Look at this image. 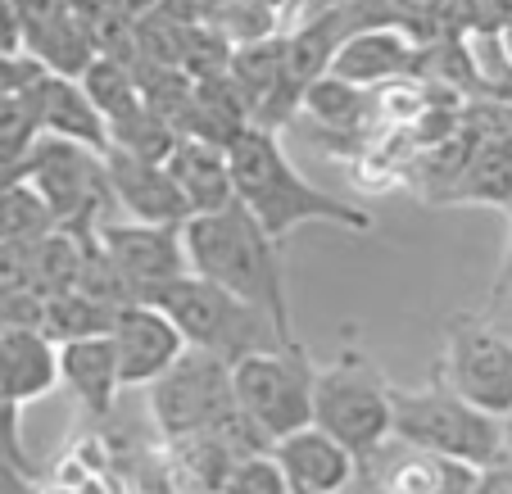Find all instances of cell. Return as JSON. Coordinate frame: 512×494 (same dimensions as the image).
<instances>
[{
  "label": "cell",
  "instance_id": "cell-20",
  "mask_svg": "<svg viewBox=\"0 0 512 494\" xmlns=\"http://www.w3.org/2000/svg\"><path fill=\"white\" fill-rule=\"evenodd\" d=\"M78 82H82V91H87V100L96 105V114L105 118V127L118 123V118H127V114H136V109L145 105L141 78L132 73V64H118V59L96 55Z\"/></svg>",
  "mask_w": 512,
  "mask_h": 494
},
{
  "label": "cell",
  "instance_id": "cell-1",
  "mask_svg": "<svg viewBox=\"0 0 512 494\" xmlns=\"http://www.w3.org/2000/svg\"><path fill=\"white\" fill-rule=\"evenodd\" d=\"M227 168H232V195L245 214L263 227V236L272 241H286L290 232L300 227H336V232H354L368 236L377 227V218L354 200H336V195L318 191L300 168L286 159L277 132H263V127H245L227 146Z\"/></svg>",
  "mask_w": 512,
  "mask_h": 494
},
{
  "label": "cell",
  "instance_id": "cell-17",
  "mask_svg": "<svg viewBox=\"0 0 512 494\" xmlns=\"http://www.w3.org/2000/svg\"><path fill=\"white\" fill-rule=\"evenodd\" d=\"M59 386L73 395V404H78L87 417L105 422V417L114 413L118 390H123L109 336L68 340V345H59Z\"/></svg>",
  "mask_w": 512,
  "mask_h": 494
},
{
  "label": "cell",
  "instance_id": "cell-3",
  "mask_svg": "<svg viewBox=\"0 0 512 494\" xmlns=\"http://www.w3.org/2000/svg\"><path fill=\"white\" fill-rule=\"evenodd\" d=\"M145 390H150L155 427L168 445H186V440H236L245 449H268V445H259V436L236 413L232 363L213 359L204 349H186L182 359L159 381H150Z\"/></svg>",
  "mask_w": 512,
  "mask_h": 494
},
{
  "label": "cell",
  "instance_id": "cell-14",
  "mask_svg": "<svg viewBox=\"0 0 512 494\" xmlns=\"http://www.w3.org/2000/svg\"><path fill=\"white\" fill-rule=\"evenodd\" d=\"M105 168H109V191H114V209H123L132 223H150V227H182L186 218V200L177 191V182L168 177L164 164L155 159H132L105 150Z\"/></svg>",
  "mask_w": 512,
  "mask_h": 494
},
{
  "label": "cell",
  "instance_id": "cell-10",
  "mask_svg": "<svg viewBox=\"0 0 512 494\" xmlns=\"http://www.w3.org/2000/svg\"><path fill=\"white\" fill-rule=\"evenodd\" d=\"M96 245L114 272L132 286L136 304H145L150 295H159L164 286H173L177 277L191 272L186 263V245H182V227H150V223H132V218H109L96 232Z\"/></svg>",
  "mask_w": 512,
  "mask_h": 494
},
{
  "label": "cell",
  "instance_id": "cell-25",
  "mask_svg": "<svg viewBox=\"0 0 512 494\" xmlns=\"http://www.w3.org/2000/svg\"><path fill=\"white\" fill-rule=\"evenodd\" d=\"M0 472L32 476V458L23 449V417L19 404H10V399H0Z\"/></svg>",
  "mask_w": 512,
  "mask_h": 494
},
{
  "label": "cell",
  "instance_id": "cell-13",
  "mask_svg": "<svg viewBox=\"0 0 512 494\" xmlns=\"http://www.w3.org/2000/svg\"><path fill=\"white\" fill-rule=\"evenodd\" d=\"M268 454L286 476L290 494H345L358 476V458L313 422L268 445Z\"/></svg>",
  "mask_w": 512,
  "mask_h": 494
},
{
  "label": "cell",
  "instance_id": "cell-26",
  "mask_svg": "<svg viewBox=\"0 0 512 494\" xmlns=\"http://www.w3.org/2000/svg\"><path fill=\"white\" fill-rule=\"evenodd\" d=\"M37 78H41V68L32 64L23 50H19V55H0V100L23 96V91H28Z\"/></svg>",
  "mask_w": 512,
  "mask_h": 494
},
{
  "label": "cell",
  "instance_id": "cell-27",
  "mask_svg": "<svg viewBox=\"0 0 512 494\" xmlns=\"http://www.w3.org/2000/svg\"><path fill=\"white\" fill-rule=\"evenodd\" d=\"M481 313H485V322L512 345V295H490V304H485Z\"/></svg>",
  "mask_w": 512,
  "mask_h": 494
},
{
  "label": "cell",
  "instance_id": "cell-11",
  "mask_svg": "<svg viewBox=\"0 0 512 494\" xmlns=\"http://www.w3.org/2000/svg\"><path fill=\"white\" fill-rule=\"evenodd\" d=\"M417 55H422V41L404 32V23H363L336 46L327 78L349 82L358 91H377L399 78H413Z\"/></svg>",
  "mask_w": 512,
  "mask_h": 494
},
{
  "label": "cell",
  "instance_id": "cell-23",
  "mask_svg": "<svg viewBox=\"0 0 512 494\" xmlns=\"http://www.w3.org/2000/svg\"><path fill=\"white\" fill-rule=\"evenodd\" d=\"M300 109L327 127H358L372 109V91H358V87H349V82H336L322 73V78L304 91Z\"/></svg>",
  "mask_w": 512,
  "mask_h": 494
},
{
  "label": "cell",
  "instance_id": "cell-12",
  "mask_svg": "<svg viewBox=\"0 0 512 494\" xmlns=\"http://www.w3.org/2000/svg\"><path fill=\"white\" fill-rule=\"evenodd\" d=\"M109 345H114L118 381L123 386H150L186 354V340L177 336V327L155 304L118 309L114 322H109Z\"/></svg>",
  "mask_w": 512,
  "mask_h": 494
},
{
  "label": "cell",
  "instance_id": "cell-22",
  "mask_svg": "<svg viewBox=\"0 0 512 494\" xmlns=\"http://www.w3.org/2000/svg\"><path fill=\"white\" fill-rule=\"evenodd\" d=\"M50 232H55V223H50L46 204H41V195L28 182H14L0 191V241L37 245Z\"/></svg>",
  "mask_w": 512,
  "mask_h": 494
},
{
  "label": "cell",
  "instance_id": "cell-28",
  "mask_svg": "<svg viewBox=\"0 0 512 494\" xmlns=\"http://www.w3.org/2000/svg\"><path fill=\"white\" fill-rule=\"evenodd\" d=\"M490 295H512V209H508V245H503V263H499V277H494Z\"/></svg>",
  "mask_w": 512,
  "mask_h": 494
},
{
  "label": "cell",
  "instance_id": "cell-6",
  "mask_svg": "<svg viewBox=\"0 0 512 494\" xmlns=\"http://www.w3.org/2000/svg\"><path fill=\"white\" fill-rule=\"evenodd\" d=\"M313 427H322L354 458L377 454L390 440V381L368 349L345 345L313 372Z\"/></svg>",
  "mask_w": 512,
  "mask_h": 494
},
{
  "label": "cell",
  "instance_id": "cell-5",
  "mask_svg": "<svg viewBox=\"0 0 512 494\" xmlns=\"http://www.w3.org/2000/svg\"><path fill=\"white\" fill-rule=\"evenodd\" d=\"M313 372H318V359L304 340L254 349L232 363L236 413L259 436V445H277L290 431L313 422Z\"/></svg>",
  "mask_w": 512,
  "mask_h": 494
},
{
  "label": "cell",
  "instance_id": "cell-24",
  "mask_svg": "<svg viewBox=\"0 0 512 494\" xmlns=\"http://www.w3.org/2000/svg\"><path fill=\"white\" fill-rule=\"evenodd\" d=\"M218 494H290V485L281 476V467L272 463V454H245L223 476Z\"/></svg>",
  "mask_w": 512,
  "mask_h": 494
},
{
  "label": "cell",
  "instance_id": "cell-9",
  "mask_svg": "<svg viewBox=\"0 0 512 494\" xmlns=\"http://www.w3.org/2000/svg\"><path fill=\"white\" fill-rule=\"evenodd\" d=\"M431 377L494 422L512 417V345L485 322L481 309L454 313L445 322Z\"/></svg>",
  "mask_w": 512,
  "mask_h": 494
},
{
  "label": "cell",
  "instance_id": "cell-19",
  "mask_svg": "<svg viewBox=\"0 0 512 494\" xmlns=\"http://www.w3.org/2000/svg\"><path fill=\"white\" fill-rule=\"evenodd\" d=\"M440 204H485V209H512V127L508 132L472 136L463 168Z\"/></svg>",
  "mask_w": 512,
  "mask_h": 494
},
{
  "label": "cell",
  "instance_id": "cell-2",
  "mask_svg": "<svg viewBox=\"0 0 512 494\" xmlns=\"http://www.w3.org/2000/svg\"><path fill=\"white\" fill-rule=\"evenodd\" d=\"M186 263L195 277L209 286L236 295L241 304L259 309L277 327L281 340H300L290 322V291H286V263L281 245L263 236V227L245 214L241 204H227L218 214H200L182 223Z\"/></svg>",
  "mask_w": 512,
  "mask_h": 494
},
{
  "label": "cell",
  "instance_id": "cell-16",
  "mask_svg": "<svg viewBox=\"0 0 512 494\" xmlns=\"http://www.w3.org/2000/svg\"><path fill=\"white\" fill-rule=\"evenodd\" d=\"M59 390V345L41 327H0V399L37 404Z\"/></svg>",
  "mask_w": 512,
  "mask_h": 494
},
{
  "label": "cell",
  "instance_id": "cell-4",
  "mask_svg": "<svg viewBox=\"0 0 512 494\" xmlns=\"http://www.w3.org/2000/svg\"><path fill=\"white\" fill-rule=\"evenodd\" d=\"M390 440L472 472L503 458V422L476 413L435 377L413 390L390 386Z\"/></svg>",
  "mask_w": 512,
  "mask_h": 494
},
{
  "label": "cell",
  "instance_id": "cell-18",
  "mask_svg": "<svg viewBox=\"0 0 512 494\" xmlns=\"http://www.w3.org/2000/svg\"><path fill=\"white\" fill-rule=\"evenodd\" d=\"M168 177L177 182L186 200V214H218L227 204H236L232 195V168H227V150L209 146V141H191V136H177L173 155L164 159Z\"/></svg>",
  "mask_w": 512,
  "mask_h": 494
},
{
  "label": "cell",
  "instance_id": "cell-15",
  "mask_svg": "<svg viewBox=\"0 0 512 494\" xmlns=\"http://www.w3.org/2000/svg\"><path fill=\"white\" fill-rule=\"evenodd\" d=\"M28 114L37 136H59V141H78V146L105 150V118L96 114V105L87 100L78 78H55V73H41L28 87Z\"/></svg>",
  "mask_w": 512,
  "mask_h": 494
},
{
  "label": "cell",
  "instance_id": "cell-21",
  "mask_svg": "<svg viewBox=\"0 0 512 494\" xmlns=\"http://www.w3.org/2000/svg\"><path fill=\"white\" fill-rule=\"evenodd\" d=\"M118 309H105V304L87 300V295L68 291V295H50L41 300V331H46L55 345H68V340H91V336H109V322H114Z\"/></svg>",
  "mask_w": 512,
  "mask_h": 494
},
{
  "label": "cell",
  "instance_id": "cell-29",
  "mask_svg": "<svg viewBox=\"0 0 512 494\" xmlns=\"http://www.w3.org/2000/svg\"><path fill=\"white\" fill-rule=\"evenodd\" d=\"M503 458H512V417H503Z\"/></svg>",
  "mask_w": 512,
  "mask_h": 494
},
{
  "label": "cell",
  "instance_id": "cell-7",
  "mask_svg": "<svg viewBox=\"0 0 512 494\" xmlns=\"http://www.w3.org/2000/svg\"><path fill=\"white\" fill-rule=\"evenodd\" d=\"M23 182L41 195L55 232L64 236H96L114 218L105 150L59 141V136H37L28 150Z\"/></svg>",
  "mask_w": 512,
  "mask_h": 494
},
{
  "label": "cell",
  "instance_id": "cell-8",
  "mask_svg": "<svg viewBox=\"0 0 512 494\" xmlns=\"http://www.w3.org/2000/svg\"><path fill=\"white\" fill-rule=\"evenodd\" d=\"M145 304H155L173 322L177 336L186 340V349H204V354H213V359H223V363L245 359L254 349L286 345L259 309L241 304L236 295L218 291V286H209L195 272L177 277L173 286H164V291L150 295Z\"/></svg>",
  "mask_w": 512,
  "mask_h": 494
}]
</instances>
